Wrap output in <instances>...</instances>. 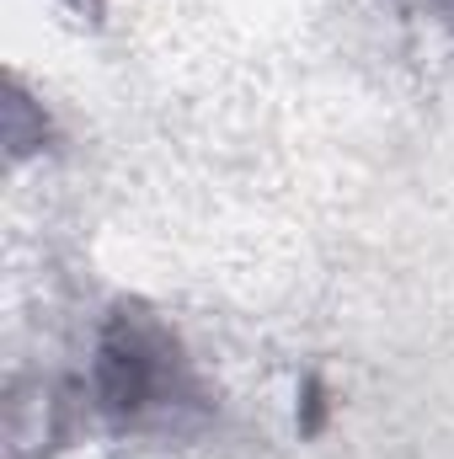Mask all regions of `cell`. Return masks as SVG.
I'll list each match as a JSON object with an SVG mask.
<instances>
[{"instance_id": "1", "label": "cell", "mask_w": 454, "mask_h": 459, "mask_svg": "<svg viewBox=\"0 0 454 459\" xmlns=\"http://www.w3.org/2000/svg\"><path fill=\"white\" fill-rule=\"evenodd\" d=\"M86 406L118 438H171L214 417V390L150 305L118 299L97 326Z\"/></svg>"}, {"instance_id": "2", "label": "cell", "mask_w": 454, "mask_h": 459, "mask_svg": "<svg viewBox=\"0 0 454 459\" xmlns=\"http://www.w3.org/2000/svg\"><path fill=\"white\" fill-rule=\"evenodd\" d=\"M423 5H428V16H433V22L454 38V0H423Z\"/></svg>"}]
</instances>
